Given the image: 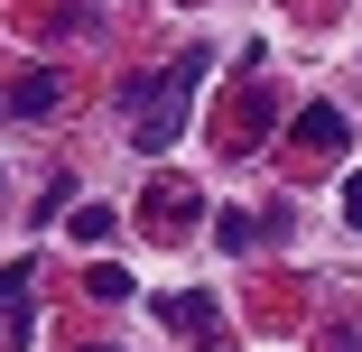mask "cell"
I'll list each match as a JSON object with an SVG mask.
<instances>
[{"mask_svg": "<svg viewBox=\"0 0 362 352\" xmlns=\"http://www.w3.org/2000/svg\"><path fill=\"white\" fill-rule=\"evenodd\" d=\"M93 352H112V343H93Z\"/></svg>", "mask_w": 362, "mask_h": 352, "instance_id": "obj_9", "label": "cell"}, {"mask_svg": "<svg viewBox=\"0 0 362 352\" xmlns=\"http://www.w3.org/2000/svg\"><path fill=\"white\" fill-rule=\"evenodd\" d=\"M56 102H65V93H56V65H28V75L10 84V111H19V121H47Z\"/></svg>", "mask_w": 362, "mask_h": 352, "instance_id": "obj_2", "label": "cell"}, {"mask_svg": "<svg viewBox=\"0 0 362 352\" xmlns=\"http://www.w3.org/2000/svg\"><path fill=\"white\" fill-rule=\"evenodd\" d=\"M251 232H260V223H251V214H242V204H223V214H214V241H223V250H233V260H242V250H251Z\"/></svg>", "mask_w": 362, "mask_h": 352, "instance_id": "obj_6", "label": "cell"}, {"mask_svg": "<svg viewBox=\"0 0 362 352\" xmlns=\"http://www.w3.org/2000/svg\"><path fill=\"white\" fill-rule=\"evenodd\" d=\"M204 65H214V56H204V47H186V56H177V75H139V84H121L139 158H168V149H177V130H186V93H195Z\"/></svg>", "mask_w": 362, "mask_h": 352, "instance_id": "obj_1", "label": "cell"}, {"mask_svg": "<svg viewBox=\"0 0 362 352\" xmlns=\"http://www.w3.org/2000/svg\"><path fill=\"white\" fill-rule=\"evenodd\" d=\"M0 297H28V260H0Z\"/></svg>", "mask_w": 362, "mask_h": 352, "instance_id": "obj_7", "label": "cell"}, {"mask_svg": "<svg viewBox=\"0 0 362 352\" xmlns=\"http://www.w3.org/2000/svg\"><path fill=\"white\" fill-rule=\"evenodd\" d=\"M158 324H177V334L204 343V334H214V297H204V288H177V297H158Z\"/></svg>", "mask_w": 362, "mask_h": 352, "instance_id": "obj_3", "label": "cell"}, {"mask_svg": "<svg viewBox=\"0 0 362 352\" xmlns=\"http://www.w3.org/2000/svg\"><path fill=\"white\" fill-rule=\"evenodd\" d=\"M288 130H298V149H344V139H353L334 102H307V111H298V121H288Z\"/></svg>", "mask_w": 362, "mask_h": 352, "instance_id": "obj_4", "label": "cell"}, {"mask_svg": "<svg viewBox=\"0 0 362 352\" xmlns=\"http://www.w3.org/2000/svg\"><path fill=\"white\" fill-rule=\"evenodd\" d=\"M65 232H75V241L93 250V241H112L121 223H112V204H75V223H65Z\"/></svg>", "mask_w": 362, "mask_h": 352, "instance_id": "obj_5", "label": "cell"}, {"mask_svg": "<svg viewBox=\"0 0 362 352\" xmlns=\"http://www.w3.org/2000/svg\"><path fill=\"white\" fill-rule=\"evenodd\" d=\"M344 223H353V232H362V167H353V176H344Z\"/></svg>", "mask_w": 362, "mask_h": 352, "instance_id": "obj_8", "label": "cell"}]
</instances>
